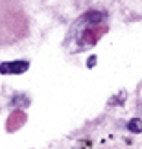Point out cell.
Returning <instances> with one entry per match:
<instances>
[{"label":"cell","mask_w":142,"mask_h":149,"mask_svg":"<svg viewBox=\"0 0 142 149\" xmlns=\"http://www.w3.org/2000/svg\"><path fill=\"white\" fill-rule=\"evenodd\" d=\"M28 61H11L0 65V74H22L28 70Z\"/></svg>","instance_id":"obj_1"},{"label":"cell","mask_w":142,"mask_h":149,"mask_svg":"<svg viewBox=\"0 0 142 149\" xmlns=\"http://www.w3.org/2000/svg\"><path fill=\"white\" fill-rule=\"evenodd\" d=\"M127 129L131 131V133H135V134L142 133V120H140V118H133V120H129V122H127Z\"/></svg>","instance_id":"obj_2"},{"label":"cell","mask_w":142,"mask_h":149,"mask_svg":"<svg viewBox=\"0 0 142 149\" xmlns=\"http://www.w3.org/2000/svg\"><path fill=\"white\" fill-rule=\"evenodd\" d=\"M94 63H96V57H90V59H89V66H94Z\"/></svg>","instance_id":"obj_3"}]
</instances>
